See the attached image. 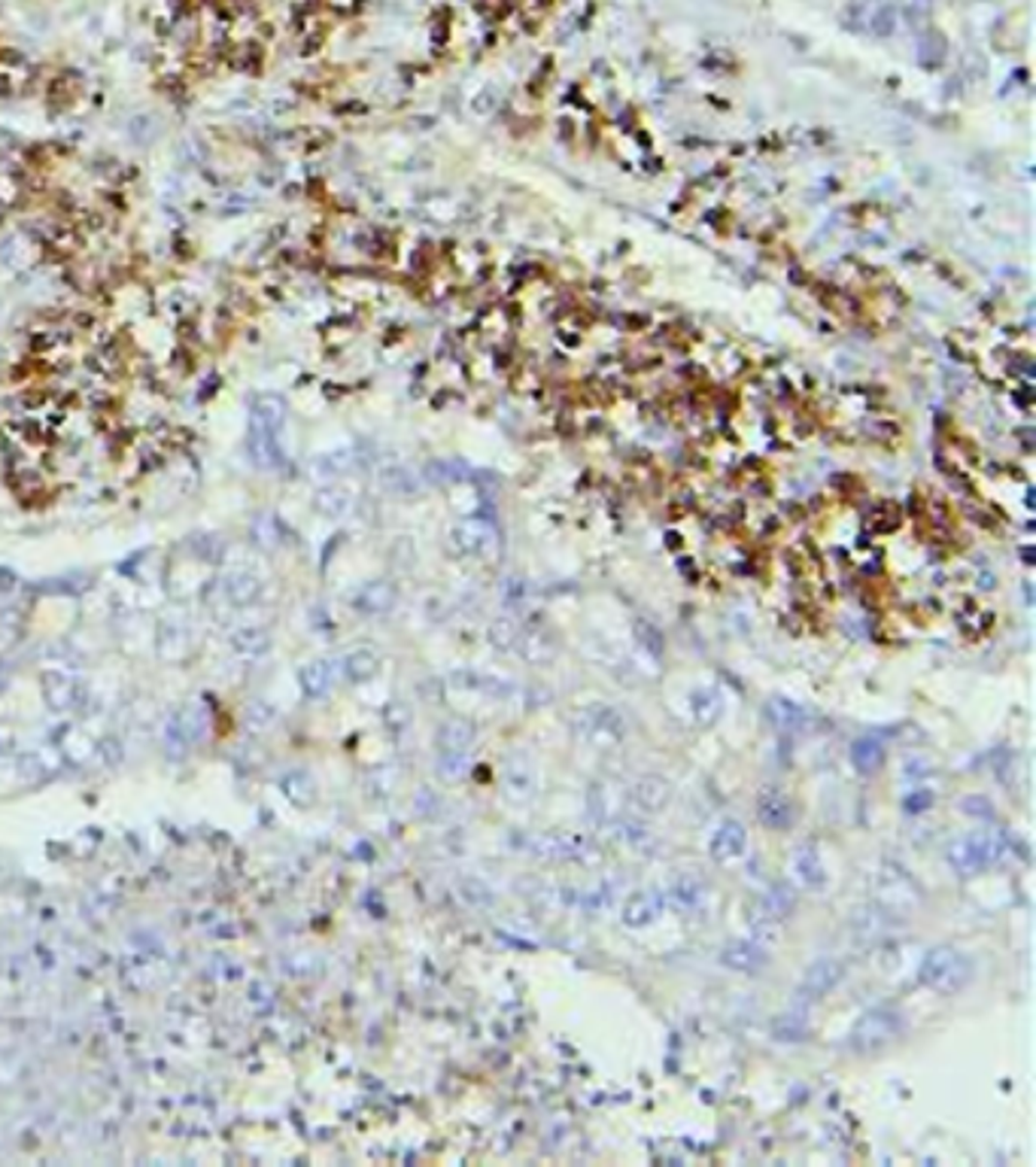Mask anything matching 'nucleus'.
<instances>
[{
    "label": "nucleus",
    "mask_w": 1036,
    "mask_h": 1167,
    "mask_svg": "<svg viewBox=\"0 0 1036 1167\" xmlns=\"http://www.w3.org/2000/svg\"><path fill=\"white\" fill-rule=\"evenodd\" d=\"M438 772L447 782H456L469 772V754L466 751H441V761H438Z\"/></svg>",
    "instance_id": "nucleus-25"
},
{
    "label": "nucleus",
    "mask_w": 1036,
    "mask_h": 1167,
    "mask_svg": "<svg viewBox=\"0 0 1036 1167\" xmlns=\"http://www.w3.org/2000/svg\"><path fill=\"white\" fill-rule=\"evenodd\" d=\"M581 733L593 736V739H611L620 742L627 736V718L617 712L614 705H590L587 712H581Z\"/></svg>",
    "instance_id": "nucleus-8"
},
{
    "label": "nucleus",
    "mask_w": 1036,
    "mask_h": 1167,
    "mask_svg": "<svg viewBox=\"0 0 1036 1167\" xmlns=\"http://www.w3.org/2000/svg\"><path fill=\"white\" fill-rule=\"evenodd\" d=\"M930 806H933V794L924 791V788H918V791L906 794V799H903V809H906L909 815H921V812H927Z\"/></svg>",
    "instance_id": "nucleus-29"
},
{
    "label": "nucleus",
    "mask_w": 1036,
    "mask_h": 1167,
    "mask_svg": "<svg viewBox=\"0 0 1036 1167\" xmlns=\"http://www.w3.org/2000/svg\"><path fill=\"white\" fill-rule=\"evenodd\" d=\"M918 976L936 994H957L970 986L973 960L955 946H936L924 955V960H921Z\"/></svg>",
    "instance_id": "nucleus-1"
},
{
    "label": "nucleus",
    "mask_w": 1036,
    "mask_h": 1167,
    "mask_svg": "<svg viewBox=\"0 0 1036 1167\" xmlns=\"http://www.w3.org/2000/svg\"><path fill=\"white\" fill-rule=\"evenodd\" d=\"M848 758H851V766H855L860 775H872V772H879L885 766L888 751L876 736H858L855 742H851Z\"/></svg>",
    "instance_id": "nucleus-16"
},
{
    "label": "nucleus",
    "mask_w": 1036,
    "mask_h": 1167,
    "mask_svg": "<svg viewBox=\"0 0 1036 1167\" xmlns=\"http://www.w3.org/2000/svg\"><path fill=\"white\" fill-rule=\"evenodd\" d=\"M474 742V724L463 721V718H453L447 724H441L438 729V748L441 751H469Z\"/></svg>",
    "instance_id": "nucleus-20"
},
{
    "label": "nucleus",
    "mask_w": 1036,
    "mask_h": 1167,
    "mask_svg": "<svg viewBox=\"0 0 1036 1167\" xmlns=\"http://www.w3.org/2000/svg\"><path fill=\"white\" fill-rule=\"evenodd\" d=\"M766 721L781 736H805L815 729V715L805 705H799L788 697H775L766 702Z\"/></svg>",
    "instance_id": "nucleus-6"
},
{
    "label": "nucleus",
    "mask_w": 1036,
    "mask_h": 1167,
    "mask_svg": "<svg viewBox=\"0 0 1036 1167\" xmlns=\"http://www.w3.org/2000/svg\"><path fill=\"white\" fill-rule=\"evenodd\" d=\"M669 794H672V788H669V782H665L663 775H641L638 782L632 785V794H630V803H632V809H638L641 815H657V812H663L665 809V803H669Z\"/></svg>",
    "instance_id": "nucleus-11"
},
{
    "label": "nucleus",
    "mask_w": 1036,
    "mask_h": 1167,
    "mask_svg": "<svg viewBox=\"0 0 1036 1167\" xmlns=\"http://www.w3.org/2000/svg\"><path fill=\"white\" fill-rule=\"evenodd\" d=\"M502 785H504V791H508L511 799L533 796V791H535L533 761H529L526 754H520V751L508 754V761H504V766H502Z\"/></svg>",
    "instance_id": "nucleus-12"
},
{
    "label": "nucleus",
    "mask_w": 1036,
    "mask_h": 1167,
    "mask_svg": "<svg viewBox=\"0 0 1036 1167\" xmlns=\"http://www.w3.org/2000/svg\"><path fill=\"white\" fill-rule=\"evenodd\" d=\"M453 544L459 554H466L471 560H493L499 551V533L490 520H463L453 526Z\"/></svg>",
    "instance_id": "nucleus-5"
},
{
    "label": "nucleus",
    "mask_w": 1036,
    "mask_h": 1167,
    "mask_svg": "<svg viewBox=\"0 0 1036 1167\" xmlns=\"http://www.w3.org/2000/svg\"><path fill=\"white\" fill-rule=\"evenodd\" d=\"M769 1031H772V1037L778 1043H799V1040H805V1034H809V1021H805L802 1013L791 1010V1013L775 1016L772 1024H769Z\"/></svg>",
    "instance_id": "nucleus-21"
},
{
    "label": "nucleus",
    "mask_w": 1036,
    "mask_h": 1167,
    "mask_svg": "<svg viewBox=\"0 0 1036 1167\" xmlns=\"http://www.w3.org/2000/svg\"><path fill=\"white\" fill-rule=\"evenodd\" d=\"M888 912L885 909H876V906H869V909H860V915L855 919V933H858V940H866V943H872L876 940V936H882L885 930H888Z\"/></svg>",
    "instance_id": "nucleus-22"
},
{
    "label": "nucleus",
    "mask_w": 1036,
    "mask_h": 1167,
    "mask_svg": "<svg viewBox=\"0 0 1036 1167\" xmlns=\"http://www.w3.org/2000/svg\"><path fill=\"white\" fill-rule=\"evenodd\" d=\"M718 957L732 973H760L769 964V952L754 940H729Z\"/></svg>",
    "instance_id": "nucleus-10"
},
{
    "label": "nucleus",
    "mask_w": 1036,
    "mask_h": 1167,
    "mask_svg": "<svg viewBox=\"0 0 1036 1167\" xmlns=\"http://www.w3.org/2000/svg\"><path fill=\"white\" fill-rule=\"evenodd\" d=\"M906 1031V1019L900 1010L893 1006H872L866 1010L855 1027H851V1049L860 1052V1055H876V1052H885L888 1046H893L896 1040L903 1037Z\"/></svg>",
    "instance_id": "nucleus-2"
},
{
    "label": "nucleus",
    "mask_w": 1036,
    "mask_h": 1167,
    "mask_svg": "<svg viewBox=\"0 0 1036 1167\" xmlns=\"http://www.w3.org/2000/svg\"><path fill=\"white\" fill-rule=\"evenodd\" d=\"M708 849L718 860H739L748 849V833L739 821H724L721 827L711 833Z\"/></svg>",
    "instance_id": "nucleus-14"
},
{
    "label": "nucleus",
    "mask_w": 1036,
    "mask_h": 1167,
    "mask_svg": "<svg viewBox=\"0 0 1036 1167\" xmlns=\"http://www.w3.org/2000/svg\"><path fill=\"white\" fill-rule=\"evenodd\" d=\"M635 638H638V645L648 651L651 657H663V648H665V638H663V632L654 627V624H648V621H638L635 624Z\"/></svg>",
    "instance_id": "nucleus-26"
},
{
    "label": "nucleus",
    "mask_w": 1036,
    "mask_h": 1167,
    "mask_svg": "<svg viewBox=\"0 0 1036 1167\" xmlns=\"http://www.w3.org/2000/svg\"><path fill=\"white\" fill-rule=\"evenodd\" d=\"M520 842L533 858L550 860V863H571V860L590 858V845L581 836H571V833H529Z\"/></svg>",
    "instance_id": "nucleus-4"
},
{
    "label": "nucleus",
    "mask_w": 1036,
    "mask_h": 1167,
    "mask_svg": "<svg viewBox=\"0 0 1036 1167\" xmlns=\"http://www.w3.org/2000/svg\"><path fill=\"white\" fill-rule=\"evenodd\" d=\"M660 912H663V897L657 891H635V894L627 897L624 909H620V919H624L627 927L641 930V927L654 924L660 919Z\"/></svg>",
    "instance_id": "nucleus-13"
},
{
    "label": "nucleus",
    "mask_w": 1036,
    "mask_h": 1167,
    "mask_svg": "<svg viewBox=\"0 0 1036 1167\" xmlns=\"http://www.w3.org/2000/svg\"><path fill=\"white\" fill-rule=\"evenodd\" d=\"M757 909H760V915H763V922H781L796 909V897H793V891L788 885H772L766 894L760 897Z\"/></svg>",
    "instance_id": "nucleus-18"
},
{
    "label": "nucleus",
    "mask_w": 1036,
    "mask_h": 1167,
    "mask_svg": "<svg viewBox=\"0 0 1036 1167\" xmlns=\"http://www.w3.org/2000/svg\"><path fill=\"white\" fill-rule=\"evenodd\" d=\"M690 712H694V721L699 727H715L718 718L724 715V699L718 697V691L699 688L694 697H690Z\"/></svg>",
    "instance_id": "nucleus-19"
},
{
    "label": "nucleus",
    "mask_w": 1036,
    "mask_h": 1167,
    "mask_svg": "<svg viewBox=\"0 0 1036 1167\" xmlns=\"http://www.w3.org/2000/svg\"><path fill=\"white\" fill-rule=\"evenodd\" d=\"M757 818L766 830H788L796 818L793 796L778 788H766L757 796Z\"/></svg>",
    "instance_id": "nucleus-9"
},
{
    "label": "nucleus",
    "mask_w": 1036,
    "mask_h": 1167,
    "mask_svg": "<svg viewBox=\"0 0 1036 1167\" xmlns=\"http://www.w3.org/2000/svg\"><path fill=\"white\" fill-rule=\"evenodd\" d=\"M960 812H963V815H970V818H979V821H994V806H991V799L982 796V794H970V796H963V799H960Z\"/></svg>",
    "instance_id": "nucleus-27"
},
{
    "label": "nucleus",
    "mask_w": 1036,
    "mask_h": 1167,
    "mask_svg": "<svg viewBox=\"0 0 1036 1167\" xmlns=\"http://www.w3.org/2000/svg\"><path fill=\"white\" fill-rule=\"evenodd\" d=\"M845 979V964L839 957H818V960H812L809 967H805V973H802V982H799V997H805V1000H821L824 994H830L839 982Z\"/></svg>",
    "instance_id": "nucleus-7"
},
{
    "label": "nucleus",
    "mask_w": 1036,
    "mask_h": 1167,
    "mask_svg": "<svg viewBox=\"0 0 1036 1167\" xmlns=\"http://www.w3.org/2000/svg\"><path fill=\"white\" fill-rule=\"evenodd\" d=\"M946 858L955 873L979 876L987 866H997L1000 860L1009 858V842L997 833H970L955 839L946 849Z\"/></svg>",
    "instance_id": "nucleus-3"
},
{
    "label": "nucleus",
    "mask_w": 1036,
    "mask_h": 1167,
    "mask_svg": "<svg viewBox=\"0 0 1036 1167\" xmlns=\"http://www.w3.org/2000/svg\"><path fill=\"white\" fill-rule=\"evenodd\" d=\"M490 638H493V645H496V648H502V651H511V648L517 645L520 632H514V624H511V621H502V624H496V627H493Z\"/></svg>",
    "instance_id": "nucleus-28"
},
{
    "label": "nucleus",
    "mask_w": 1036,
    "mask_h": 1167,
    "mask_svg": "<svg viewBox=\"0 0 1036 1167\" xmlns=\"http://www.w3.org/2000/svg\"><path fill=\"white\" fill-rule=\"evenodd\" d=\"M793 873L802 882V888H809V891L824 888L826 873H824V860H821L815 845H802V849L793 855Z\"/></svg>",
    "instance_id": "nucleus-17"
},
{
    "label": "nucleus",
    "mask_w": 1036,
    "mask_h": 1167,
    "mask_svg": "<svg viewBox=\"0 0 1036 1167\" xmlns=\"http://www.w3.org/2000/svg\"><path fill=\"white\" fill-rule=\"evenodd\" d=\"M459 894H463V900L469 906H474V909H490L493 900H496L493 888L483 879H474V876H466L463 882H459Z\"/></svg>",
    "instance_id": "nucleus-23"
},
{
    "label": "nucleus",
    "mask_w": 1036,
    "mask_h": 1167,
    "mask_svg": "<svg viewBox=\"0 0 1036 1167\" xmlns=\"http://www.w3.org/2000/svg\"><path fill=\"white\" fill-rule=\"evenodd\" d=\"M896 21H900V13H896V7L882 4V7H876V10L869 13L866 28H869L872 34H879V37H890V34L896 31Z\"/></svg>",
    "instance_id": "nucleus-24"
},
{
    "label": "nucleus",
    "mask_w": 1036,
    "mask_h": 1167,
    "mask_svg": "<svg viewBox=\"0 0 1036 1167\" xmlns=\"http://www.w3.org/2000/svg\"><path fill=\"white\" fill-rule=\"evenodd\" d=\"M705 897H708V888H705V882L696 879V876H678V879L669 885V891H665V900H669V903H672L675 909H681V912L702 909V906H705Z\"/></svg>",
    "instance_id": "nucleus-15"
},
{
    "label": "nucleus",
    "mask_w": 1036,
    "mask_h": 1167,
    "mask_svg": "<svg viewBox=\"0 0 1036 1167\" xmlns=\"http://www.w3.org/2000/svg\"><path fill=\"white\" fill-rule=\"evenodd\" d=\"M882 4H888V0H851V7H855L858 13H863V21L869 18V13H872V10L882 7Z\"/></svg>",
    "instance_id": "nucleus-30"
}]
</instances>
